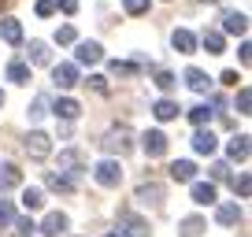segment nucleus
Masks as SVG:
<instances>
[{
    "label": "nucleus",
    "mask_w": 252,
    "mask_h": 237,
    "mask_svg": "<svg viewBox=\"0 0 252 237\" xmlns=\"http://www.w3.org/2000/svg\"><path fill=\"white\" fill-rule=\"evenodd\" d=\"M56 4H60L63 15H74V11H78V0H56Z\"/></svg>",
    "instance_id": "79ce46f5"
},
{
    "label": "nucleus",
    "mask_w": 252,
    "mask_h": 237,
    "mask_svg": "<svg viewBox=\"0 0 252 237\" xmlns=\"http://www.w3.org/2000/svg\"><path fill=\"white\" fill-rule=\"evenodd\" d=\"M78 100H67V96H63V100H56V115L60 118H67V122H71V118H78Z\"/></svg>",
    "instance_id": "4be33fe9"
},
{
    "label": "nucleus",
    "mask_w": 252,
    "mask_h": 237,
    "mask_svg": "<svg viewBox=\"0 0 252 237\" xmlns=\"http://www.w3.org/2000/svg\"><path fill=\"white\" fill-rule=\"evenodd\" d=\"M108 237H123V234H108Z\"/></svg>",
    "instance_id": "de8ad7c7"
},
{
    "label": "nucleus",
    "mask_w": 252,
    "mask_h": 237,
    "mask_svg": "<svg viewBox=\"0 0 252 237\" xmlns=\"http://www.w3.org/2000/svg\"><path fill=\"white\" fill-rule=\"evenodd\" d=\"M11 226H15V237H30L33 230H37V226H33L30 219H15V222H11Z\"/></svg>",
    "instance_id": "e433bc0d"
},
{
    "label": "nucleus",
    "mask_w": 252,
    "mask_h": 237,
    "mask_svg": "<svg viewBox=\"0 0 252 237\" xmlns=\"http://www.w3.org/2000/svg\"><path fill=\"white\" fill-rule=\"evenodd\" d=\"M212 178H215V182H226V178H230V167L226 163H212Z\"/></svg>",
    "instance_id": "58836bf2"
},
{
    "label": "nucleus",
    "mask_w": 252,
    "mask_h": 237,
    "mask_svg": "<svg viewBox=\"0 0 252 237\" xmlns=\"http://www.w3.org/2000/svg\"><path fill=\"white\" fill-rule=\"evenodd\" d=\"M104 148H108V152H115V156H126V152L134 148V134H130L126 126L111 130V134L104 137Z\"/></svg>",
    "instance_id": "f03ea898"
},
{
    "label": "nucleus",
    "mask_w": 252,
    "mask_h": 237,
    "mask_svg": "<svg viewBox=\"0 0 252 237\" xmlns=\"http://www.w3.org/2000/svg\"><path fill=\"white\" fill-rule=\"evenodd\" d=\"M86 86L93 89V93H108V78H100V74H93V78H89Z\"/></svg>",
    "instance_id": "4c0bfd02"
},
{
    "label": "nucleus",
    "mask_w": 252,
    "mask_h": 237,
    "mask_svg": "<svg viewBox=\"0 0 252 237\" xmlns=\"http://www.w3.org/2000/svg\"><path fill=\"white\" fill-rule=\"evenodd\" d=\"M48 152H52V141H48V134L33 130V134L26 137V156H30V159H45Z\"/></svg>",
    "instance_id": "20e7f679"
},
{
    "label": "nucleus",
    "mask_w": 252,
    "mask_h": 237,
    "mask_svg": "<svg viewBox=\"0 0 252 237\" xmlns=\"http://www.w3.org/2000/svg\"><path fill=\"white\" fill-rule=\"evenodd\" d=\"M222 82H226V86H237L241 78H237V71H226V74H222Z\"/></svg>",
    "instance_id": "c03bdc74"
},
{
    "label": "nucleus",
    "mask_w": 252,
    "mask_h": 237,
    "mask_svg": "<svg viewBox=\"0 0 252 237\" xmlns=\"http://www.w3.org/2000/svg\"><path fill=\"white\" fill-rule=\"evenodd\" d=\"M45 115V96H37V100L30 104V118H41Z\"/></svg>",
    "instance_id": "a19ab883"
},
{
    "label": "nucleus",
    "mask_w": 252,
    "mask_h": 237,
    "mask_svg": "<svg viewBox=\"0 0 252 237\" xmlns=\"http://www.w3.org/2000/svg\"><path fill=\"white\" fill-rule=\"evenodd\" d=\"M52 11H56V4H52V0H37V15H41V19H48Z\"/></svg>",
    "instance_id": "ea45409f"
},
{
    "label": "nucleus",
    "mask_w": 252,
    "mask_h": 237,
    "mask_svg": "<svg viewBox=\"0 0 252 237\" xmlns=\"http://www.w3.org/2000/svg\"><path fill=\"white\" fill-rule=\"evenodd\" d=\"M215 145H219V141H215V134H212V130H197V134H193V148H197L200 156H212V152H215Z\"/></svg>",
    "instance_id": "ddd939ff"
},
{
    "label": "nucleus",
    "mask_w": 252,
    "mask_h": 237,
    "mask_svg": "<svg viewBox=\"0 0 252 237\" xmlns=\"http://www.w3.org/2000/svg\"><path fill=\"white\" fill-rule=\"evenodd\" d=\"M156 86H159V89H163V93H171V89H174V86H178V78H174V74H171V71H159V74H156Z\"/></svg>",
    "instance_id": "f704fd0d"
},
{
    "label": "nucleus",
    "mask_w": 252,
    "mask_h": 237,
    "mask_svg": "<svg viewBox=\"0 0 252 237\" xmlns=\"http://www.w3.org/2000/svg\"><path fill=\"white\" fill-rule=\"evenodd\" d=\"M0 37L8 41V45H23V23L19 19H0Z\"/></svg>",
    "instance_id": "6e6552de"
},
{
    "label": "nucleus",
    "mask_w": 252,
    "mask_h": 237,
    "mask_svg": "<svg viewBox=\"0 0 252 237\" xmlns=\"http://www.w3.org/2000/svg\"><path fill=\"white\" fill-rule=\"evenodd\" d=\"M67 226H71V222H67V215L52 211V215H45V222H41V234L56 237V234H63V230H67Z\"/></svg>",
    "instance_id": "9b49d317"
},
{
    "label": "nucleus",
    "mask_w": 252,
    "mask_h": 237,
    "mask_svg": "<svg viewBox=\"0 0 252 237\" xmlns=\"http://www.w3.org/2000/svg\"><path fill=\"white\" fill-rule=\"evenodd\" d=\"M234 193H237V197H249V193H252V178H249V174H237V178H234Z\"/></svg>",
    "instance_id": "473e14b6"
},
{
    "label": "nucleus",
    "mask_w": 252,
    "mask_h": 237,
    "mask_svg": "<svg viewBox=\"0 0 252 237\" xmlns=\"http://www.w3.org/2000/svg\"><path fill=\"white\" fill-rule=\"evenodd\" d=\"M186 86L193 89V93H208V86H212V78H208L204 71H197V67H189V71H186Z\"/></svg>",
    "instance_id": "4468645a"
},
{
    "label": "nucleus",
    "mask_w": 252,
    "mask_h": 237,
    "mask_svg": "<svg viewBox=\"0 0 252 237\" xmlns=\"http://www.w3.org/2000/svg\"><path fill=\"white\" fill-rule=\"evenodd\" d=\"M174 48H178V52H193V48H197V37H193V33L189 30H174Z\"/></svg>",
    "instance_id": "5701e85b"
},
{
    "label": "nucleus",
    "mask_w": 252,
    "mask_h": 237,
    "mask_svg": "<svg viewBox=\"0 0 252 237\" xmlns=\"http://www.w3.org/2000/svg\"><path fill=\"white\" fill-rule=\"evenodd\" d=\"M226 152H230V159H249V137H234V141L226 145Z\"/></svg>",
    "instance_id": "b1692460"
},
{
    "label": "nucleus",
    "mask_w": 252,
    "mask_h": 237,
    "mask_svg": "<svg viewBox=\"0 0 252 237\" xmlns=\"http://www.w3.org/2000/svg\"><path fill=\"white\" fill-rule=\"evenodd\" d=\"M193 200L197 204H215V182H197L193 185Z\"/></svg>",
    "instance_id": "a211bd4d"
},
{
    "label": "nucleus",
    "mask_w": 252,
    "mask_h": 237,
    "mask_svg": "<svg viewBox=\"0 0 252 237\" xmlns=\"http://www.w3.org/2000/svg\"><path fill=\"white\" fill-rule=\"evenodd\" d=\"M45 185H48V189H56V193H74V182L67 178V174H56V171L45 174Z\"/></svg>",
    "instance_id": "dca6fc26"
},
{
    "label": "nucleus",
    "mask_w": 252,
    "mask_h": 237,
    "mask_svg": "<svg viewBox=\"0 0 252 237\" xmlns=\"http://www.w3.org/2000/svg\"><path fill=\"white\" fill-rule=\"evenodd\" d=\"M137 200H152V204H156V200H163V189H159L156 182H149V185L137 189Z\"/></svg>",
    "instance_id": "c756f323"
},
{
    "label": "nucleus",
    "mask_w": 252,
    "mask_h": 237,
    "mask_svg": "<svg viewBox=\"0 0 252 237\" xmlns=\"http://www.w3.org/2000/svg\"><path fill=\"white\" fill-rule=\"evenodd\" d=\"M78 167H82L78 152H60V174H67V178L74 182V174H78Z\"/></svg>",
    "instance_id": "f3484780"
},
{
    "label": "nucleus",
    "mask_w": 252,
    "mask_h": 237,
    "mask_svg": "<svg viewBox=\"0 0 252 237\" xmlns=\"http://www.w3.org/2000/svg\"><path fill=\"white\" fill-rule=\"evenodd\" d=\"M152 115H156L159 122H167V118H174V115H178V104H174V100H159L156 108H152Z\"/></svg>",
    "instance_id": "393cba45"
},
{
    "label": "nucleus",
    "mask_w": 252,
    "mask_h": 237,
    "mask_svg": "<svg viewBox=\"0 0 252 237\" xmlns=\"http://www.w3.org/2000/svg\"><path fill=\"white\" fill-rule=\"evenodd\" d=\"M215 219H219L222 226H237V222H241V211H237V204H219Z\"/></svg>",
    "instance_id": "6ab92c4d"
},
{
    "label": "nucleus",
    "mask_w": 252,
    "mask_h": 237,
    "mask_svg": "<svg viewBox=\"0 0 252 237\" xmlns=\"http://www.w3.org/2000/svg\"><path fill=\"white\" fill-rule=\"evenodd\" d=\"M237 111H241V115H249V111H252V89L249 86L237 89Z\"/></svg>",
    "instance_id": "7c9ffc66"
},
{
    "label": "nucleus",
    "mask_w": 252,
    "mask_h": 237,
    "mask_svg": "<svg viewBox=\"0 0 252 237\" xmlns=\"http://www.w3.org/2000/svg\"><path fill=\"white\" fill-rule=\"evenodd\" d=\"M93 178L104 185V189H115V185L123 182V167H119L115 159H104V163L93 167Z\"/></svg>",
    "instance_id": "f257e3e1"
},
{
    "label": "nucleus",
    "mask_w": 252,
    "mask_h": 237,
    "mask_svg": "<svg viewBox=\"0 0 252 237\" xmlns=\"http://www.w3.org/2000/svg\"><path fill=\"white\" fill-rule=\"evenodd\" d=\"M0 108H4V93H0Z\"/></svg>",
    "instance_id": "49530a36"
},
{
    "label": "nucleus",
    "mask_w": 252,
    "mask_h": 237,
    "mask_svg": "<svg viewBox=\"0 0 252 237\" xmlns=\"http://www.w3.org/2000/svg\"><path fill=\"white\" fill-rule=\"evenodd\" d=\"M74 56H78V63L93 67V63H100V56H104V52H100V45H96V41H82Z\"/></svg>",
    "instance_id": "1a4fd4ad"
},
{
    "label": "nucleus",
    "mask_w": 252,
    "mask_h": 237,
    "mask_svg": "<svg viewBox=\"0 0 252 237\" xmlns=\"http://www.w3.org/2000/svg\"><path fill=\"white\" fill-rule=\"evenodd\" d=\"M41 204H45L41 189H23V207L26 211H41Z\"/></svg>",
    "instance_id": "a878e982"
},
{
    "label": "nucleus",
    "mask_w": 252,
    "mask_h": 237,
    "mask_svg": "<svg viewBox=\"0 0 252 237\" xmlns=\"http://www.w3.org/2000/svg\"><path fill=\"white\" fill-rule=\"evenodd\" d=\"M4 8H8V0H0V11H4Z\"/></svg>",
    "instance_id": "a18cd8bd"
},
{
    "label": "nucleus",
    "mask_w": 252,
    "mask_h": 237,
    "mask_svg": "<svg viewBox=\"0 0 252 237\" xmlns=\"http://www.w3.org/2000/svg\"><path fill=\"white\" fill-rule=\"evenodd\" d=\"M111 74H115V78H134V74H141V67H134V63H123V59H115V63H111Z\"/></svg>",
    "instance_id": "c85d7f7f"
},
{
    "label": "nucleus",
    "mask_w": 252,
    "mask_h": 237,
    "mask_svg": "<svg viewBox=\"0 0 252 237\" xmlns=\"http://www.w3.org/2000/svg\"><path fill=\"white\" fill-rule=\"evenodd\" d=\"M52 82H56L60 89L78 86V67H74V63H56V67H52Z\"/></svg>",
    "instance_id": "423d86ee"
},
{
    "label": "nucleus",
    "mask_w": 252,
    "mask_h": 237,
    "mask_svg": "<svg viewBox=\"0 0 252 237\" xmlns=\"http://www.w3.org/2000/svg\"><path fill=\"white\" fill-rule=\"evenodd\" d=\"M56 41H60V45H74V41H78L74 26H60V30H56Z\"/></svg>",
    "instance_id": "c9c22d12"
},
{
    "label": "nucleus",
    "mask_w": 252,
    "mask_h": 237,
    "mask_svg": "<svg viewBox=\"0 0 252 237\" xmlns=\"http://www.w3.org/2000/svg\"><path fill=\"white\" fill-rule=\"evenodd\" d=\"M241 63H245V67L252 63V48H249V45H241Z\"/></svg>",
    "instance_id": "37998d69"
},
{
    "label": "nucleus",
    "mask_w": 252,
    "mask_h": 237,
    "mask_svg": "<svg viewBox=\"0 0 252 237\" xmlns=\"http://www.w3.org/2000/svg\"><path fill=\"white\" fill-rule=\"evenodd\" d=\"M119 230H123L126 237H149L152 230H149V222L141 219V215H130V211H123L119 215Z\"/></svg>",
    "instance_id": "7ed1b4c3"
},
{
    "label": "nucleus",
    "mask_w": 252,
    "mask_h": 237,
    "mask_svg": "<svg viewBox=\"0 0 252 237\" xmlns=\"http://www.w3.org/2000/svg\"><path fill=\"white\" fill-rule=\"evenodd\" d=\"M200 41H204V48H208L212 56H222V48H226V41H222L219 30H204V37H200Z\"/></svg>",
    "instance_id": "aec40b11"
},
{
    "label": "nucleus",
    "mask_w": 252,
    "mask_h": 237,
    "mask_svg": "<svg viewBox=\"0 0 252 237\" xmlns=\"http://www.w3.org/2000/svg\"><path fill=\"white\" fill-rule=\"evenodd\" d=\"M123 8H126V15H145V11H149V0H123Z\"/></svg>",
    "instance_id": "72a5a7b5"
},
{
    "label": "nucleus",
    "mask_w": 252,
    "mask_h": 237,
    "mask_svg": "<svg viewBox=\"0 0 252 237\" xmlns=\"http://www.w3.org/2000/svg\"><path fill=\"white\" fill-rule=\"evenodd\" d=\"M141 148H145V156L159 159V156H167V137L159 134V130H149V134L141 137Z\"/></svg>",
    "instance_id": "39448f33"
},
{
    "label": "nucleus",
    "mask_w": 252,
    "mask_h": 237,
    "mask_svg": "<svg viewBox=\"0 0 252 237\" xmlns=\"http://www.w3.org/2000/svg\"><path fill=\"white\" fill-rule=\"evenodd\" d=\"M208 118H212V111H208V104H193V108H189V122H193V126H204Z\"/></svg>",
    "instance_id": "cd10ccee"
},
{
    "label": "nucleus",
    "mask_w": 252,
    "mask_h": 237,
    "mask_svg": "<svg viewBox=\"0 0 252 237\" xmlns=\"http://www.w3.org/2000/svg\"><path fill=\"white\" fill-rule=\"evenodd\" d=\"M11 222H15V207H11V200H0V230Z\"/></svg>",
    "instance_id": "2f4dec72"
},
{
    "label": "nucleus",
    "mask_w": 252,
    "mask_h": 237,
    "mask_svg": "<svg viewBox=\"0 0 252 237\" xmlns=\"http://www.w3.org/2000/svg\"><path fill=\"white\" fill-rule=\"evenodd\" d=\"M15 185H23V171L15 163H0V193L15 189Z\"/></svg>",
    "instance_id": "0eeeda50"
},
{
    "label": "nucleus",
    "mask_w": 252,
    "mask_h": 237,
    "mask_svg": "<svg viewBox=\"0 0 252 237\" xmlns=\"http://www.w3.org/2000/svg\"><path fill=\"white\" fill-rule=\"evenodd\" d=\"M30 59H33L37 67L52 63V52H48V45H45V41H30Z\"/></svg>",
    "instance_id": "412c9836"
},
{
    "label": "nucleus",
    "mask_w": 252,
    "mask_h": 237,
    "mask_svg": "<svg viewBox=\"0 0 252 237\" xmlns=\"http://www.w3.org/2000/svg\"><path fill=\"white\" fill-rule=\"evenodd\" d=\"M204 230H208V222L200 219V215H189V219L178 222V234H182V237H200Z\"/></svg>",
    "instance_id": "f8f14e48"
},
{
    "label": "nucleus",
    "mask_w": 252,
    "mask_h": 237,
    "mask_svg": "<svg viewBox=\"0 0 252 237\" xmlns=\"http://www.w3.org/2000/svg\"><path fill=\"white\" fill-rule=\"evenodd\" d=\"M8 78H11V82H19V86H26V82H30V67L15 59V63L8 67Z\"/></svg>",
    "instance_id": "bb28decb"
},
{
    "label": "nucleus",
    "mask_w": 252,
    "mask_h": 237,
    "mask_svg": "<svg viewBox=\"0 0 252 237\" xmlns=\"http://www.w3.org/2000/svg\"><path fill=\"white\" fill-rule=\"evenodd\" d=\"M222 30L226 33H245L249 30V19H245L241 11H226V15H222Z\"/></svg>",
    "instance_id": "2eb2a0df"
},
{
    "label": "nucleus",
    "mask_w": 252,
    "mask_h": 237,
    "mask_svg": "<svg viewBox=\"0 0 252 237\" xmlns=\"http://www.w3.org/2000/svg\"><path fill=\"white\" fill-rule=\"evenodd\" d=\"M171 178H174V182H193V178H197V163L174 159V163H171Z\"/></svg>",
    "instance_id": "9d476101"
}]
</instances>
